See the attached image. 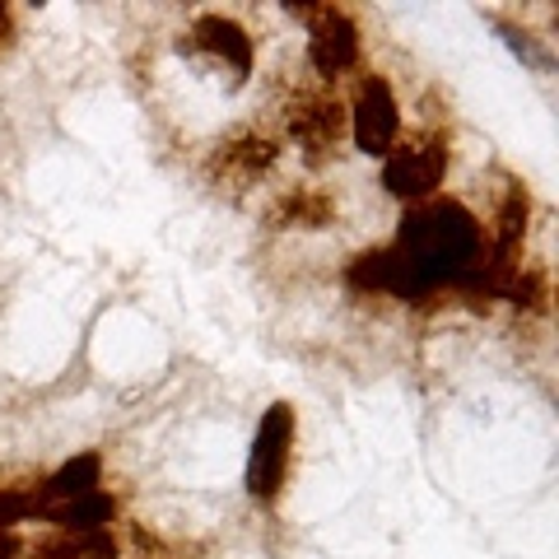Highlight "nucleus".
Here are the masks:
<instances>
[{"mask_svg":"<svg viewBox=\"0 0 559 559\" xmlns=\"http://www.w3.org/2000/svg\"><path fill=\"white\" fill-rule=\"evenodd\" d=\"M103 476V462L98 452H80L75 462H66L57 476H51L38 495H33V503H38V513L51 509V503H66V499H80V495H94V485Z\"/></svg>","mask_w":559,"mask_h":559,"instance_id":"nucleus-10","label":"nucleus"},{"mask_svg":"<svg viewBox=\"0 0 559 559\" xmlns=\"http://www.w3.org/2000/svg\"><path fill=\"white\" fill-rule=\"evenodd\" d=\"M289 135L299 140L312 159H322L326 150L341 145V135H345V108H341L336 98H326V94H299V103L289 108Z\"/></svg>","mask_w":559,"mask_h":559,"instance_id":"nucleus-7","label":"nucleus"},{"mask_svg":"<svg viewBox=\"0 0 559 559\" xmlns=\"http://www.w3.org/2000/svg\"><path fill=\"white\" fill-rule=\"evenodd\" d=\"M43 513H47V522H57L61 532H108V522L117 518V499L94 489V495L51 503V509H43Z\"/></svg>","mask_w":559,"mask_h":559,"instance_id":"nucleus-11","label":"nucleus"},{"mask_svg":"<svg viewBox=\"0 0 559 559\" xmlns=\"http://www.w3.org/2000/svg\"><path fill=\"white\" fill-rule=\"evenodd\" d=\"M5 28H10V10H5V5H0V33H5Z\"/></svg>","mask_w":559,"mask_h":559,"instance_id":"nucleus-16","label":"nucleus"},{"mask_svg":"<svg viewBox=\"0 0 559 559\" xmlns=\"http://www.w3.org/2000/svg\"><path fill=\"white\" fill-rule=\"evenodd\" d=\"M331 215H336V201L326 191H312V187H299V191H285L271 210V224L275 229H326Z\"/></svg>","mask_w":559,"mask_h":559,"instance_id":"nucleus-9","label":"nucleus"},{"mask_svg":"<svg viewBox=\"0 0 559 559\" xmlns=\"http://www.w3.org/2000/svg\"><path fill=\"white\" fill-rule=\"evenodd\" d=\"M33 513H38V503H33L28 495L0 489V527H10V522H20V518H33Z\"/></svg>","mask_w":559,"mask_h":559,"instance_id":"nucleus-14","label":"nucleus"},{"mask_svg":"<svg viewBox=\"0 0 559 559\" xmlns=\"http://www.w3.org/2000/svg\"><path fill=\"white\" fill-rule=\"evenodd\" d=\"M499 33H503V43H509V47H513V51H518V57L527 61V66H536V70H546V66H550V61L536 51L532 33H522V28H513V24H499Z\"/></svg>","mask_w":559,"mask_h":559,"instance_id":"nucleus-13","label":"nucleus"},{"mask_svg":"<svg viewBox=\"0 0 559 559\" xmlns=\"http://www.w3.org/2000/svg\"><path fill=\"white\" fill-rule=\"evenodd\" d=\"M349 127H355V145L364 154H388L396 145V131H401V108L388 90V80H364V90L349 108Z\"/></svg>","mask_w":559,"mask_h":559,"instance_id":"nucleus-5","label":"nucleus"},{"mask_svg":"<svg viewBox=\"0 0 559 559\" xmlns=\"http://www.w3.org/2000/svg\"><path fill=\"white\" fill-rule=\"evenodd\" d=\"M271 164H275V140L261 135V131H242L215 150V159H210V182L252 187Z\"/></svg>","mask_w":559,"mask_h":559,"instance_id":"nucleus-6","label":"nucleus"},{"mask_svg":"<svg viewBox=\"0 0 559 559\" xmlns=\"http://www.w3.org/2000/svg\"><path fill=\"white\" fill-rule=\"evenodd\" d=\"M191 47L205 51V57H215L234 70V75H252V38L242 33V24L224 20V14H201L197 24H191Z\"/></svg>","mask_w":559,"mask_h":559,"instance_id":"nucleus-8","label":"nucleus"},{"mask_svg":"<svg viewBox=\"0 0 559 559\" xmlns=\"http://www.w3.org/2000/svg\"><path fill=\"white\" fill-rule=\"evenodd\" d=\"M20 536H14L10 527H0V559H20Z\"/></svg>","mask_w":559,"mask_h":559,"instance_id":"nucleus-15","label":"nucleus"},{"mask_svg":"<svg viewBox=\"0 0 559 559\" xmlns=\"http://www.w3.org/2000/svg\"><path fill=\"white\" fill-rule=\"evenodd\" d=\"M38 559H117L112 532H57L38 540Z\"/></svg>","mask_w":559,"mask_h":559,"instance_id":"nucleus-12","label":"nucleus"},{"mask_svg":"<svg viewBox=\"0 0 559 559\" xmlns=\"http://www.w3.org/2000/svg\"><path fill=\"white\" fill-rule=\"evenodd\" d=\"M485 257L480 219L457 201H429L411 210L396 229V242L382 252L349 261L345 280L355 289H388L396 299H425L448 280H466Z\"/></svg>","mask_w":559,"mask_h":559,"instance_id":"nucleus-1","label":"nucleus"},{"mask_svg":"<svg viewBox=\"0 0 559 559\" xmlns=\"http://www.w3.org/2000/svg\"><path fill=\"white\" fill-rule=\"evenodd\" d=\"M448 173V145L439 135H415L406 145L388 150V164H382V187L401 201H419L429 197L433 187L443 182Z\"/></svg>","mask_w":559,"mask_h":559,"instance_id":"nucleus-3","label":"nucleus"},{"mask_svg":"<svg viewBox=\"0 0 559 559\" xmlns=\"http://www.w3.org/2000/svg\"><path fill=\"white\" fill-rule=\"evenodd\" d=\"M304 14V20H312V33H308V61L322 70V75H345L349 66L359 61V28L355 20H349L345 10H294Z\"/></svg>","mask_w":559,"mask_h":559,"instance_id":"nucleus-4","label":"nucleus"},{"mask_svg":"<svg viewBox=\"0 0 559 559\" xmlns=\"http://www.w3.org/2000/svg\"><path fill=\"white\" fill-rule=\"evenodd\" d=\"M289 448H294V411L285 401L261 415L257 439H252V457H248V495L271 503L280 495V485L289 476Z\"/></svg>","mask_w":559,"mask_h":559,"instance_id":"nucleus-2","label":"nucleus"}]
</instances>
